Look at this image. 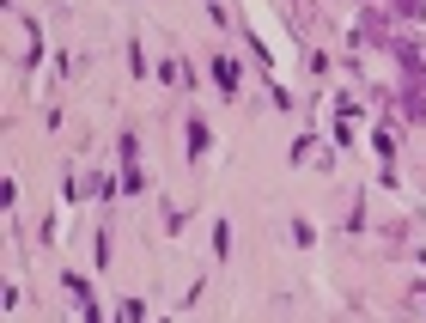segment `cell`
<instances>
[{"instance_id":"6da1fadb","label":"cell","mask_w":426,"mask_h":323,"mask_svg":"<svg viewBox=\"0 0 426 323\" xmlns=\"http://www.w3.org/2000/svg\"><path fill=\"white\" fill-rule=\"evenodd\" d=\"M213 80H220L225 92H238V68H231V61H225V55H220V61H213Z\"/></svg>"}]
</instances>
